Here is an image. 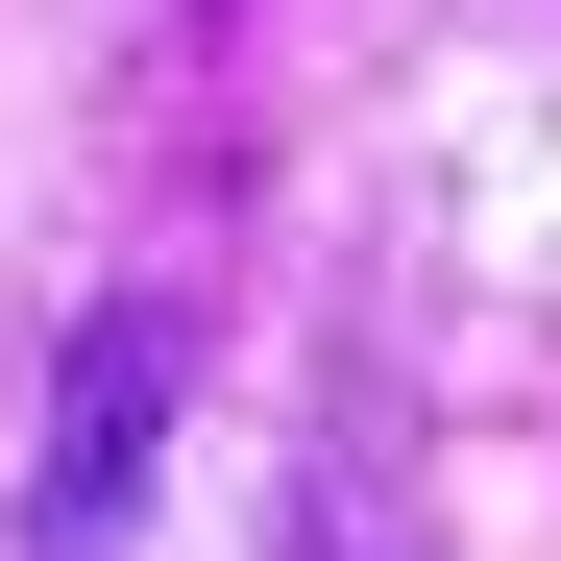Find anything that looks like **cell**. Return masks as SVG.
<instances>
[{
    "label": "cell",
    "instance_id": "cell-1",
    "mask_svg": "<svg viewBox=\"0 0 561 561\" xmlns=\"http://www.w3.org/2000/svg\"><path fill=\"white\" fill-rule=\"evenodd\" d=\"M171 391H196V318L171 294H99L49 342V439H25V561H123L147 463H171Z\"/></svg>",
    "mask_w": 561,
    "mask_h": 561
},
{
    "label": "cell",
    "instance_id": "cell-2",
    "mask_svg": "<svg viewBox=\"0 0 561 561\" xmlns=\"http://www.w3.org/2000/svg\"><path fill=\"white\" fill-rule=\"evenodd\" d=\"M268 561H439L415 439H391V415H318V439H294V537H268Z\"/></svg>",
    "mask_w": 561,
    "mask_h": 561
}]
</instances>
